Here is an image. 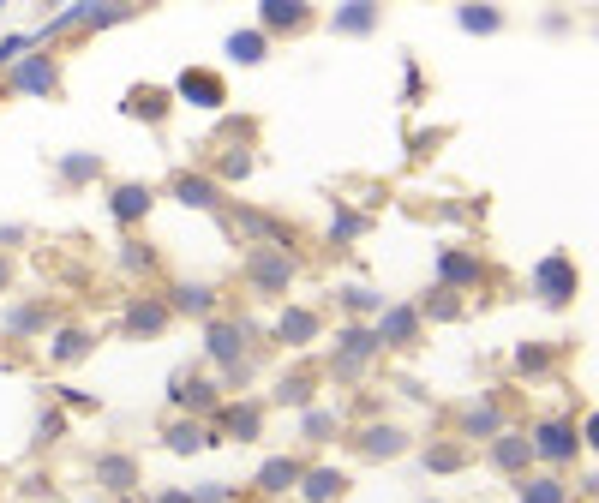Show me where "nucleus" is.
I'll list each match as a JSON object with an SVG mask.
<instances>
[{"label": "nucleus", "mask_w": 599, "mask_h": 503, "mask_svg": "<svg viewBox=\"0 0 599 503\" xmlns=\"http://www.w3.org/2000/svg\"><path fill=\"white\" fill-rule=\"evenodd\" d=\"M444 276H450V282H468V276H474V264H468V258H444Z\"/></svg>", "instance_id": "nucleus-22"}, {"label": "nucleus", "mask_w": 599, "mask_h": 503, "mask_svg": "<svg viewBox=\"0 0 599 503\" xmlns=\"http://www.w3.org/2000/svg\"><path fill=\"white\" fill-rule=\"evenodd\" d=\"M588 444H594V450H599V414H594V420H588Z\"/></svg>", "instance_id": "nucleus-27"}, {"label": "nucleus", "mask_w": 599, "mask_h": 503, "mask_svg": "<svg viewBox=\"0 0 599 503\" xmlns=\"http://www.w3.org/2000/svg\"><path fill=\"white\" fill-rule=\"evenodd\" d=\"M462 24H468V30H498V12H474V6H468Z\"/></svg>", "instance_id": "nucleus-19"}, {"label": "nucleus", "mask_w": 599, "mask_h": 503, "mask_svg": "<svg viewBox=\"0 0 599 503\" xmlns=\"http://www.w3.org/2000/svg\"><path fill=\"white\" fill-rule=\"evenodd\" d=\"M144 210H150V192H144V186H120V192H114V216H120V222H132V216H144Z\"/></svg>", "instance_id": "nucleus-4"}, {"label": "nucleus", "mask_w": 599, "mask_h": 503, "mask_svg": "<svg viewBox=\"0 0 599 503\" xmlns=\"http://www.w3.org/2000/svg\"><path fill=\"white\" fill-rule=\"evenodd\" d=\"M264 18H270V24H300V18H306V6H294V0H270V6H264Z\"/></svg>", "instance_id": "nucleus-10"}, {"label": "nucleus", "mask_w": 599, "mask_h": 503, "mask_svg": "<svg viewBox=\"0 0 599 503\" xmlns=\"http://www.w3.org/2000/svg\"><path fill=\"white\" fill-rule=\"evenodd\" d=\"M342 24H348V30H366V24H372V12H366V6H354V12H342Z\"/></svg>", "instance_id": "nucleus-26"}, {"label": "nucleus", "mask_w": 599, "mask_h": 503, "mask_svg": "<svg viewBox=\"0 0 599 503\" xmlns=\"http://www.w3.org/2000/svg\"><path fill=\"white\" fill-rule=\"evenodd\" d=\"M168 444H174V450H198V444H204V432H198V426H174V432H168Z\"/></svg>", "instance_id": "nucleus-15"}, {"label": "nucleus", "mask_w": 599, "mask_h": 503, "mask_svg": "<svg viewBox=\"0 0 599 503\" xmlns=\"http://www.w3.org/2000/svg\"><path fill=\"white\" fill-rule=\"evenodd\" d=\"M174 192H180V204H198V210H210V204H216V186H210V180H192V174H186Z\"/></svg>", "instance_id": "nucleus-6"}, {"label": "nucleus", "mask_w": 599, "mask_h": 503, "mask_svg": "<svg viewBox=\"0 0 599 503\" xmlns=\"http://www.w3.org/2000/svg\"><path fill=\"white\" fill-rule=\"evenodd\" d=\"M498 462L516 468V462H522V438H504V444H498Z\"/></svg>", "instance_id": "nucleus-25"}, {"label": "nucleus", "mask_w": 599, "mask_h": 503, "mask_svg": "<svg viewBox=\"0 0 599 503\" xmlns=\"http://www.w3.org/2000/svg\"><path fill=\"white\" fill-rule=\"evenodd\" d=\"M18 84H24V90H48V84H54V66H42V60H30V66L18 72Z\"/></svg>", "instance_id": "nucleus-11"}, {"label": "nucleus", "mask_w": 599, "mask_h": 503, "mask_svg": "<svg viewBox=\"0 0 599 503\" xmlns=\"http://www.w3.org/2000/svg\"><path fill=\"white\" fill-rule=\"evenodd\" d=\"M132 114H162V96H156V90H138V96H132Z\"/></svg>", "instance_id": "nucleus-20"}, {"label": "nucleus", "mask_w": 599, "mask_h": 503, "mask_svg": "<svg viewBox=\"0 0 599 503\" xmlns=\"http://www.w3.org/2000/svg\"><path fill=\"white\" fill-rule=\"evenodd\" d=\"M180 96H186V102H198V108H216L228 90H222V78H216V72H180Z\"/></svg>", "instance_id": "nucleus-2"}, {"label": "nucleus", "mask_w": 599, "mask_h": 503, "mask_svg": "<svg viewBox=\"0 0 599 503\" xmlns=\"http://www.w3.org/2000/svg\"><path fill=\"white\" fill-rule=\"evenodd\" d=\"M522 503H564V486L540 480V486H522Z\"/></svg>", "instance_id": "nucleus-14"}, {"label": "nucleus", "mask_w": 599, "mask_h": 503, "mask_svg": "<svg viewBox=\"0 0 599 503\" xmlns=\"http://www.w3.org/2000/svg\"><path fill=\"white\" fill-rule=\"evenodd\" d=\"M294 480H300V468H294V462H270V468L258 474V486H264V492H288Z\"/></svg>", "instance_id": "nucleus-7"}, {"label": "nucleus", "mask_w": 599, "mask_h": 503, "mask_svg": "<svg viewBox=\"0 0 599 503\" xmlns=\"http://www.w3.org/2000/svg\"><path fill=\"white\" fill-rule=\"evenodd\" d=\"M252 276H258V282H288V258H258Z\"/></svg>", "instance_id": "nucleus-12"}, {"label": "nucleus", "mask_w": 599, "mask_h": 503, "mask_svg": "<svg viewBox=\"0 0 599 503\" xmlns=\"http://www.w3.org/2000/svg\"><path fill=\"white\" fill-rule=\"evenodd\" d=\"M228 54L252 66V60H264V36H258V30H246V36H240V30H234V36H228Z\"/></svg>", "instance_id": "nucleus-5"}, {"label": "nucleus", "mask_w": 599, "mask_h": 503, "mask_svg": "<svg viewBox=\"0 0 599 503\" xmlns=\"http://www.w3.org/2000/svg\"><path fill=\"white\" fill-rule=\"evenodd\" d=\"M534 450L552 456V462H564V456H576V438H570V426H540V432H534Z\"/></svg>", "instance_id": "nucleus-3"}, {"label": "nucleus", "mask_w": 599, "mask_h": 503, "mask_svg": "<svg viewBox=\"0 0 599 503\" xmlns=\"http://www.w3.org/2000/svg\"><path fill=\"white\" fill-rule=\"evenodd\" d=\"M336 492H342V474H330V468H324V474H312V480H306V498H312V503L336 498Z\"/></svg>", "instance_id": "nucleus-8"}, {"label": "nucleus", "mask_w": 599, "mask_h": 503, "mask_svg": "<svg viewBox=\"0 0 599 503\" xmlns=\"http://www.w3.org/2000/svg\"><path fill=\"white\" fill-rule=\"evenodd\" d=\"M366 450H384V456H390V450H402V438H396V432H366Z\"/></svg>", "instance_id": "nucleus-21"}, {"label": "nucleus", "mask_w": 599, "mask_h": 503, "mask_svg": "<svg viewBox=\"0 0 599 503\" xmlns=\"http://www.w3.org/2000/svg\"><path fill=\"white\" fill-rule=\"evenodd\" d=\"M534 288H540V300H546V306H564V300L576 294V270H570L564 258H546V264L534 270Z\"/></svg>", "instance_id": "nucleus-1"}, {"label": "nucleus", "mask_w": 599, "mask_h": 503, "mask_svg": "<svg viewBox=\"0 0 599 503\" xmlns=\"http://www.w3.org/2000/svg\"><path fill=\"white\" fill-rule=\"evenodd\" d=\"M162 318H168V312H162V306H138V312H132V330H156V324H162Z\"/></svg>", "instance_id": "nucleus-17"}, {"label": "nucleus", "mask_w": 599, "mask_h": 503, "mask_svg": "<svg viewBox=\"0 0 599 503\" xmlns=\"http://www.w3.org/2000/svg\"><path fill=\"white\" fill-rule=\"evenodd\" d=\"M180 306H186V312H204V306H210V294H204V288H180Z\"/></svg>", "instance_id": "nucleus-23"}, {"label": "nucleus", "mask_w": 599, "mask_h": 503, "mask_svg": "<svg viewBox=\"0 0 599 503\" xmlns=\"http://www.w3.org/2000/svg\"><path fill=\"white\" fill-rule=\"evenodd\" d=\"M96 474H102V480H108V486H114V492H120V486H126V480H132V462H102V468H96Z\"/></svg>", "instance_id": "nucleus-16"}, {"label": "nucleus", "mask_w": 599, "mask_h": 503, "mask_svg": "<svg viewBox=\"0 0 599 503\" xmlns=\"http://www.w3.org/2000/svg\"><path fill=\"white\" fill-rule=\"evenodd\" d=\"M492 426H498V414H492V408H474V414H468V432H492Z\"/></svg>", "instance_id": "nucleus-24"}, {"label": "nucleus", "mask_w": 599, "mask_h": 503, "mask_svg": "<svg viewBox=\"0 0 599 503\" xmlns=\"http://www.w3.org/2000/svg\"><path fill=\"white\" fill-rule=\"evenodd\" d=\"M54 354H60V360H78V354H84V336H78V330H66V336L54 342Z\"/></svg>", "instance_id": "nucleus-18"}, {"label": "nucleus", "mask_w": 599, "mask_h": 503, "mask_svg": "<svg viewBox=\"0 0 599 503\" xmlns=\"http://www.w3.org/2000/svg\"><path fill=\"white\" fill-rule=\"evenodd\" d=\"M378 336H390V342H396V348H402V342H408V336H414V318H408V312H390V318H384V324H378Z\"/></svg>", "instance_id": "nucleus-9"}, {"label": "nucleus", "mask_w": 599, "mask_h": 503, "mask_svg": "<svg viewBox=\"0 0 599 503\" xmlns=\"http://www.w3.org/2000/svg\"><path fill=\"white\" fill-rule=\"evenodd\" d=\"M312 330H318V324H312V312H288V318H282V336H294V342H306Z\"/></svg>", "instance_id": "nucleus-13"}]
</instances>
